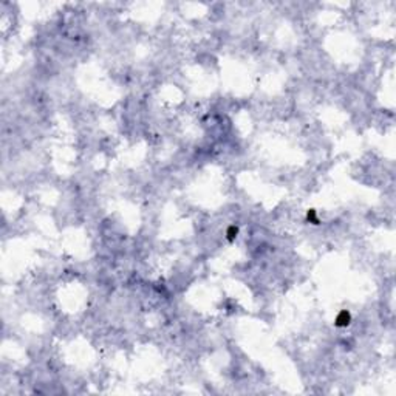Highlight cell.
<instances>
[{
	"label": "cell",
	"mask_w": 396,
	"mask_h": 396,
	"mask_svg": "<svg viewBox=\"0 0 396 396\" xmlns=\"http://www.w3.org/2000/svg\"><path fill=\"white\" fill-rule=\"evenodd\" d=\"M350 324V314L347 311H341L336 317V325L337 326H347Z\"/></svg>",
	"instance_id": "obj_1"
},
{
	"label": "cell",
	"mask_w": 396,
	"mask_h": 396,
	"mask_svg": "<svg viewBox=\"0 0 396 396\" xmlns=\"http://www.w3.org/2000/svg\"><path fill=\"white\" fill-rule=\"evenodd\" d=\"M228 234H229V238L232 240L234 237L237 235V229H235V228H231V229H229V232H228Z\"/></svg>",
	"instance_id": "obj_2"
}]
</instances>
